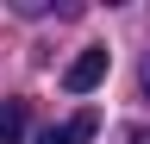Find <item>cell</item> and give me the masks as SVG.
<instances>
[{
  "instance_id": "1",
  "label": "cell",
  "mask_w": 150,
  "mask_h": 144,
  "mask_svg": "<svg viewBox=\"0 0 150 144\" xmlns=\"http://www.w3.org/2000/svg\"><path fill=\"white\" fill-rule=\"evenodd\" d=\"M100 75H106V50L94 44V50H81V57L63 69V88L69 94H88V88H100Z\"/></svg>"
},
{
  "instance_id": "2",
  "label": "cell",
  "mask_w": 150,
  "mask_h": 144,
  "mask_svg": "<svg viewBox=\"0 0 150 144\" xmlns=\"http://www.w3.org/2000/svg\"><path fill=\"white\" fill-rule=\"evenodd\" d=\"M94 132H100V119H94V113H75L69 125H50V132L38 138V144H88Z\"/></svg>"
},
{
  "instance_id": "3",
  "label": "cell",
  "mask_w": 150,
  "mask_h": 144,
  "mask_svg": "<svg viewBox=\"0 0 150 144\" xmlns=\"http://www.w3.org/2000/svg\"><path fill=\"white\" fill-rule=\"evenodd\" d=\"M25 138V100H0V144Z\"/></svg>"
},
{
  "instance_id": "4",
  "label": "cell",
  "mask_w": 150,
  "mask_h": 144,
  "mask_svg": "<svg viewBox=\"0 0 150 144\" xmlns=\"http://www.w3.org/2000/svg\"><path fill=\"white\" fill-rule=\"evenodd\" d=\"M144 100H150V57H144Z\"/></svg>"
},
{
  "instance_id": "5",
  "label": "cell",
  "mask_w": 150,
  "mask_h": 144,
  "mask_svg": "<svg viewBox=\"0 0 150 144\" xmlns=\"http://www.w3.org/2000/svg\"><path fill=\"white\" fill-rule=\"evenodd\" d=\"M131 144H150V132H131Z\"/></svg>"
}]
</instances>
